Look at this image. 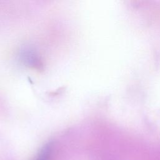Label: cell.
<instances>
[{
    "instance_id": "1",
    "label": "cell",
    "mask_w": 160,
    "mask_h": 160,
    "mask_svg": "<svg viewBox=\"0 0 160 160\" xmlns=\"http://www.w3.org/2000/svg\"><path fill=\"white\" fill-rule=\"evenodd\" d=\"M50 149L51 146L49 144H46L42 148L35 160H49L50 156Z\"/></svg>"
}]
</instances>
